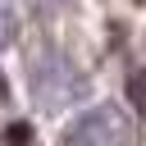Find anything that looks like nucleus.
Returning <instances> with one entry per match:
<instances>
[{
	"label": "nucleus",
	"mask_w": 146,
	"mask_h": 146,
	"mask_svg": "<svg viewBox=\"0 0 146 146\" xmlns=\"http://www.w3.org/2000/svg\"><path fill=\"white\" fill-rule=\"evenodd\" d=\"M59 146H132V119L110 100L91 105L64 128Z\"/></svg>",
	"instance_id": "1"
},
{
	"label": "nucleus",
	"mask_w": 146,
	"mask_h": 146,
	"mask_svg": "<svg viewBox=\"0 0 146 146\" xmlns=\"http://www.w3.org/2000/svg\"><path fill=\"white\" fill-rule=\"evenodd\" d=\"M32 96L41 100V110H59V105H68V96H82L87 91V82L73 73V64H64L59 55H46L36 68H32Z\"/></svg>",
	"instance_id": "2"
},
{
	"label": "nucleus",
	"mask_w": 146,
	"mask_h": 146,
	"mask_svg": "<svg viewBox=\"0 0 146 146\" xmlns=\"http://www.w3.org/2000/svg\"><path fill=\"white\" fill-rule=\"evenodd\" d=\"M14 36H18V18H14V9H9V5H0V50H9V46H14Z\"/></svg>",
	"instance_id": "3"
},
{
	"label": "nucleus",
	"mask_w": 146,
	"mask_h": 146,
	"mask_svg": "<svg viewBox=\"0 0 146 146\" xmlns=\"http://www.w3.org/2000/svg\"><path fill=\"white\" fill-rule=\"evenodd\" d=\"M128 96H132V105L146 114V68H137V73L128 78Z\"/></svg>",
	"instance_id": "4"
},
{
	"label": "nucleus",
	"mask_w": 146,
	"mask_h": 146,
	"mask_svg": "<svg viewBox=\"0 0 146 146\" xmlns=\"http://www.w3.org/2000/svg\"><path fill=\"white\" fill-rule=\"evenodd\" d=\"M5 96H9V82H5V78H0V100H5Z\"/></svg>",
	"instance_id": "5"
},
{
	"label": "nucleus",
	"mask_w": 146,
	"mask_h": 146,
	"mask_svg": "<svg viewBox=\"0 0 146 146\" xmlns=\"http://www.w3.org/2000/svg\"><path fill=\"white\" fill-rule=\"evenodd\" d=\"M0 146H9V141H0Z\"/></svg>",
	"instance_id": "6"
}]
</instances>
